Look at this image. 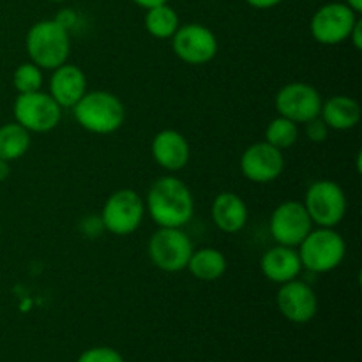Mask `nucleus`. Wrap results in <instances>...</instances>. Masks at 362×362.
Instances as JSON below:
<instances>
[{
	"label": "nucleus",
	"instance_id": "nucleus-13",
	"mask_svg": "<svg viewBox=\"0 0 362 362\" xmlns=\"http://www.w3.org/2000/svg\"><path fill=\"white\" fill-rule=\"evenodd\" d=\"M285 170L283 151L272 147L267 141H257L250 145L240 156V172L250 182H274Z\"/></svg>",
	"mask_w": 362,
	"mask_h": 362
},
{
	"label": "nucleus",
	"instance_id": "nucleus-12",
	"mask_svg": "<svg viewBox=\"0 0 362 362\" xmlns=\"http://www.w3.org/2000/svg\"><path fill=\"white\" fill-rule=\"evenodd\" d=\"M320 92L313 85L303 83V81H292L281 87L276 94L274 105L278 115L290 119L296 124H306L308 120L320 117L322 112Z\"/></svg>",
	"mask_w": 362,
	"mask_h": 362
},
{
	"label": "nucleus",
	"instance_id": "nucleus-5",
	"mask_svg": "<svg viewBox=\"0 0 362 362\" xmlns=\"http://www.w3.org/2000/svg\"><path fill=\"white\" fill-rule=\"evenodd\" d=\"M303 204L310 214L311 223L322 228H336L345 219L349 209V200L343 187L329 179L311 184Z\"/></svg>",
	"mask_w": 362,
	"mask_h": 362
},
{
	"label": "nucleus",
	"instance_id": "nucleus-24",
	"mask_svg": "<svg viewBox=\"0 0 362 362\" xmlns=\"http://www.w3.org/2000/svg\"><path fill=\"white\" fill-rule=\"evenodd\" d=\"M13 85L18 94L41 90L42 87V69L34 62H23L14 69Z\"/></svg>",
	"mask_w": 362,
	"mask_h": 362
},
{
	"label": "nucleus",
	"instance_id": "nucleus-3",
	"mask_svg": "<svg viewBox=\"0 0 362 362\" xmlns=\"http://www.w3.org/2000/svg\"><path fill=\"white\" fill-rule=\"evenodd\" d=\"M30 62L41 69L53 71L67 62L71 52L69 30L60 27L55 20H41L32 25L25 37Z\"/></svg>",
	"mask_w": 362,
	"mask_h": 362
},
{
	"label": "nucleus",
	"instance_id": "nucleus-21",
	"mask_svg": "<svg viewBox=\"0 0 362 362\" xmlns=\"http://www.w3.org/2000/svg\"><path fill=\"white\" fill-rule=\"evenodd\" d=\"M145 30L156 39H172L180 27L179 13L170 4H161L147 9L144 18Z\"/></svg>",
	"mask_w": 362,
	"mask_h": 362
},
{
	"label": "nucleus",
	"instance_id": "nucleus-31",
	"mask_svg": "<svg viewBox=\"0 0 362 362\" xmlns=\"http://www.w3.org/2000/svg\"><path fill=\"white\" fill-rule=\"evenodd\" d=\"M9 175H11L9 161H4V159H0V182H4V180H6Z\"/></svg>",
	"mask_w": 362,
	"mask_h": 362
},
{
	"label": "nucleus",
	"instance_id": "nucleus-30",
	"mask_svg": "<svg viewBox=\"0 0 362 362\" xmlns=\"http://www.w3.org/2000/svg\"><path fill=\"white\" fill-rule=\"evenodd\" d=\"M134 4H136L138 7H141V9H151V7H156V6H161V4H168L170 0H133Z\"/></svg>",
	"mask_w": 362,
	"mask_h": 362
},
{
	"label": "nucleus",
	"instance_id": "nucleus-11",
	"mask_svg": "<svg viewBox=\"0 0 362 362\" xmlns=\"http://www.w3.org/2000/svg\"><path fill=\"white\" fill-rule=\"evenodd\" d=\"M172 49L177 59L189 66L207 64L218 55V37L211 28L200 23L180 25L172 37Z\"/></svg>",
	"mask_w": 362,
	"mask_h": 362
},
{
	"label": "nucleus",
	"instance_id": "nucleus-1",
	"mask_svg": "<svg viewBox=\"0 0 362 362\" xmlns=\"http://www.w3.org/2000/svg\"><path fill=\"white\" fill-rule=\"evenodd\" d=\"M145 211L159 228H182L194 214L193 193L179 177H159L148 189Z\"/></svg>",
	"mask_w": 362,
	"mask_h": 362
},
{
	"label": "nucleus",
	"instance_id": "nucleus-32",
	"mask_svg": "<svg viewBox=\"0 0 362 362\" xmlns=\"http://www.w3.org/2000/svg\"><path fill=\"white\" fill-rule=\"evenodd\" d=\"M345 4L350 7V9L356 11L357 14L362 13V0H345Z\"/></svg>",
	"mask_w": 362,
	"mask_h": 362
},
{
	"label": "nucleus",
	"instance_id": "nucleus-23",
	"mask_svg": "<svg viewBox=\"0 0 362 362\" xmlns=\"http://www.w3.org/2000/svg\"><path fill=\"white\" fill-rule=\"evenodd\" d=\"M297 140H299V124L292 122V120L285 119V117L278 115L265 127L264 141L271 144L272 147L279 148V151L290 148L292 145L297 144Z\"/></svg>",
	"mask_w": 362,
	"mask_h": 362
},
{
	"label": "nucleus",
	"instance_id": "nucleus-15",
	"mask_svg": "<svg viewBox=\"0 0 362 362\" xmlns=\"http://www.w3.org/2000/svg\"><path fill=\"white\" fill-rule=\"evenodd\" d=\"M151 154L163 170L175 173L186 168L191 148L182 133L175 129H163L152 138Z\"/></svg>",
	"mask_w": 362,
	"mask_h": 362
},
{
	"label": "nucleus",
	"instance_id": "nucleus-16",
	"mask_svg": "<svg viewBox=\"0 0 362 362\" xmlns=\"http://www.w3.org/2000/svg\"><path fill=\"white\" fill-rule=\"evenodd\" d=\"M87 92V76L74 64H62L52 71L49 95L60 108H73Z\"/></svg>",
	"mask_w": 362,
	"mask_h": 362
},
{
	"label": "nucleus",
	"instance_id": "nucleus-25",
	"mask_svg": "<svg viewBox=\"0 0 362 362\" xmlns=\"http://www.w3.org/2000/svg\"><path fill=\"white\" fill-rule=\"evenodd\" d=\"M76 362H124V357L108 346H95V349L85 350Z\"/></svg>",
	"mask_w": 362,
	"mask_h": 362
},
{
	"label": "nucleus",
	"instance_id": "nucleus-28",
	"mask_svg": "<svg viewBox=\"0 0 362 362\" xmlns=\"http://www.w3.org/2000/svg\"><path fill=\"white\" fill-rule=\"evenodd\" d=\"M349 41L352 42L354 48H356L357 52L362 49V20L361 18L357 20V23L354 25L352 32H350V35H349Z\"/></svg>",
	"mask_w": 362,
	"mask_h": 362
},
{
	"label": "nucleus",
	"instance_id": "nucleus-17",
	"mask_svg": "<svg viewBox=\"0 0 362 362\" xmlns=\"http://www.w3.org/2000/svg\"><path fill=\"white\" fill-rule=\"evenodd\" d=\"M260 269L265 278L276 285H283V283L297 279L303 271L299 251L296 247L276 244L274 247L265 251L260 262Z\"/></svg>",
	"mask_w": 362,
	"mask_h": 362
},
{
	"label": "nucleus",
	"instance_id": "nucleus-4",
	"mask_svg": "<svg viewBox=\"0 0 362 362\" xmlns=\"http://www.w3.org/2000/svg\"><path fill=\"white\" fill-rule=\"evenodd\" d=\"M299 257L303 269L317 274L334 271L341 265L346 255V243L341 233L334 228L311 230L306 239L299 244Z\"/></svg>",
	"mask_w": 362,
	"mask_h": 362
},
{
	"label": "nucleus",
	"instance_id": "nucleus-7",
	"mask_svg": "<svg viewBox=\"0 0 362 362\" xmlns=\"http://www.w3.org/2000/svg\"><path fill=\"white\" fill-rule=\"evenodd\" d=\"M13 113L14 122L23 126L28 133H48L62 119V108L52 95L41 90L18 94Z\"/></svg>",
	"mask_w": 362,
	"mask_h": 362
},
{
	"label": "nucleus",
	"instance_id": "nucleus-6",
	"mask_svg": "<svg viewBox=\"0 0 362 362\" xmlns=\"http://www.w3.org/2000/svg\"><path fill=\"white\" fill-rule=\"evenodd\" d=\"M145 202L134 189H119L108 197L101 211V225L113 235H131L140 228Z\"/></svg>",
	"mask_w": 362,
	"mask_h": 362
},
{
	"label": "nucleus",
	"instance_id": "nucleus-26",
	"mask_svg": "<svg viewBox=\"0 0 362 362\" xmlns=\"http://www.w3.org/2000/svg\"><path fill=\"white\" fill-rule=\"evenodd\" d=\"M304 131H306L308 140H311L313 144H322V141H325L329 138V131L331 129H329L327 124L320 117H315V119L308 120L304 124Z\"/></svg>",
	"mask_w": 362,
	"mask_h": 362
},
{
	"label": "nucleus",
	"instance_id": "nucleus-18",
	"mask_svg": "<svg viewBox=\"0 0 362 362\" xmlns=\"http://www.w3.org/2000/svg\"><path fill=\"white\" fill-rule=\"evenodd\" d=\"M211 214L214 225L225 233L240 232L250 218L246 202L232 191H223L214 198Z\"/></svg>",
	"mask_w": 362,
	"mask_h": 362
},
{
	"label": "nucleus",
	"instance_id": "nucleus-27",
	"mask_svg": "<svg viewBox=\"0 0 362 362\" xmlns=\"http://www.w3.org/2000/svg\"><path fill=\"white\" fill-rule=\"evenodd\" d=\"M53 20H55L60 27L66 28V30H71V28L76 25L78 14L74 13V9H62V11H59V14H57Z\"/></svg>",
	"mask_w": 362,
	"mask_h": 362
},
{
	"label": "nucleus",
	"instance_id": "nucleus-19",
	"mask_svg": "<svg viewBox=\"0 0 362 362\" xmlns=\"http://www.w3.org/2000/svg\"><path fill=\"white\" fill-rule=\"evenodd\" d=\"M361 105L349 95H332L322 103L320 119L327 124L329 129L349 131L361 122Z\"/></svg>",
	"mask_w": 362,
	"mask_h": 362
},
{
	"label": "nucleus",
	"instance_id": "nucleus-2",
	"mask_svg": "<svg viewBox=\"0 0 362 362\" xmlns=\"http://www.w3.org/2000/svg\"><path fill=\"white\" fill-rule=\"evenodd\" d=\"M74 120L85 131L94 134H112L122 127L126 108L115 94L108 90L85 92L73 106Z\"/></svg>",
	"mask_w": 362,
	"mask_h": 362
},
{
	"label": "nucleus",
	"instance_id": "nucleus-14",
	"mask_svg": "<svg viewBox=\"0 0 362 362\" xmlns=\"http://www.w3.org/2000/svg\"><path fill=\"white\" fill-rule=\"evenodd\" d=\"M278 310L283 317L293 324H308L318 311V297L308 283L292 279L283 283L276 296Z\"/></svg>",
	"mask_w": 362,
	"mask_h": 362
},
{
	"label": "nucleus",
	"instance_id": "nucleus-9",
	"mask_svg": "<svg viewBox=\"0 0 362 362\" xmlns=\"http://www.w3.org/2000/svg\"><path fill=\"white\" fill-rule=\"evenodd\" d=\"M359 14L345 2H327L311 16L310 30L317 42L325 46L341 45L349 39Z\"/></svg>",
	"mask_w": 362,
	"mask_h": 362
},
{
	"label": "nucleus",
	"instance_id": "nucleus-20",
	"mask_svg": "<svg viewBox=\"0 0 362 362\" xmlns=\"http://www.w3.org/2000/svg\"><path fill=\"white\" fill-rule=\"evenodd\" d=\"M226 257L216 247H200L193 250L189 262H187V271L197 279L205 283L218 281L226 272Z\"/></svg>",
	"mask_w": 362,
	"mask_h": 362
},
{
	"label": "nucleus",
	"instance_id": "nucleus-10",
	"mask_svg": "<svg viewBox=\"0 0 362 362\" xmlns=\"http://www.w3.org/2000/svg\"><path fill=\"white\" fill-rule=\"evenodd\" d=\"M311 230H313V223L303 202H283L272 211L269 232L279 246L297 247Z\"/></svg>",
	"mask_w": 362,
	"mask_h": 362
},
{
	"label": "nucleus",
	"instance_id": "nucleus-22",
	"mask_svg": "<svg viewBox=\"0 0 362 362\" xmlns=\"http://www.w3.org/2000/svg\"><path fill=\"white\" fill-rule=\"evenodd\" d=\"M30 148V133L18 122L0 126V159L16 161Z\"/></svg>",
	"mask_w": 362,
	"mask_h": 362
},
{
	"label": "nucleus",
	"instance_id": "nucleus-33",
	"mask_svg": "<svg viewBox=\"0 0 362 362\" xmlns=\"http://www.w3.org/2000/svg\"><path fill=\"white\" fill-rule=\"evenodd\" d=\"M49 2H66V0H49Z\"/></svg>",
	"mask_w": 362,
	"mask_h": 362
},
{
	"label": "nucleus",
	"instance_id": "nucleus-34",
	"mask_svg": "<svg viewBox=\"0 0 362 362\" xmlns=\"http://www.w3.org/2000/svg\"><path fill=\"white\" fill-rule=\"evenodd\" d=\"M0 230H2V226H0Z\"/></svg>",
	"mask_w": 362,
	"mask_h": 362
},
{
	"label": "nucleus",
	"instance_id": "nucleus-8",
	"mask_svg": "<svg viewBox=\"0 0 362 362\" xmlns=\"http://www.w3.org/2000/svg\"><path fill=\"white\" fill-rule=\"evenodd\" d=\"M193 243L182 228H159L148 240V257L163 272H180L187 267Z\"/></svg>",
	"mask_w": 362,
	"mask_h": 362
},
{
	"label": "nucleus",
	"instance_id": "nucleus-29",
	"mask_svg": "<svg viewBox=\"0 0 362 362\" xmlns=\"http://www.w3.org/2000/svg\"><path fill=\"white\" fill-rule=\"evenodd\" d=\"M283 0H246L247 6L255 7V9H260V11H265V9H272V7L279 6Z\"/></svg>",
	"mask_w": 362,
	"mask_h": 362
}]
</instances>
